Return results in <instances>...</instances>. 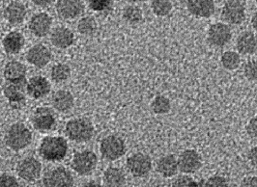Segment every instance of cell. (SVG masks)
Listing matches in <instances>:
<instances>
[{"instance_id": "6da1fadb", "label": "cell", "mask_w": 257, "mask_h": 187, "mask_svg": "<svg viewBox=\"0 0 257 187\" xmlns=\"http://www.w3.org/2000/svg\"><path fill=\"white\" fill-rule=\"evenodd\" d=\"M68 152V144L60 136H48L41 142L39 153L43 159L51 162H58L65 158Z\"/></svg>"}, {"instance_id": "7a4b0ae2", "label": "cell", "mask_w": 257, "mask_h": 187, "mask_svg": "<svg viewBox=\"0 0 257 187\" xmlns=\"http://www.w3.org/2000/svg\"><path fill=\"white\" fill-rule=\"evenodd\" d=\"M65 133L67 137L74 142L84 143L93 137L94 126L87 119H73L66 124Z\"/></svg>"}, {"instance_id": "3957f363", "label": "cell", "mask_w": 257, "mask_h": 187, "mask_svg": "<svg viewBox=\"0 0 257 187\" xmlns=\"http://www.w3.org/2000/svg\"><path fill=\"white\" fill-rule=\"evenodd\" d=\"M32 142V133L23 123L12 125L5 136V143L11 150H22L27 148Z\"/></svg>"}, {"instance_id": "277c9868", "label": "cell", "mask_w": 257, "mask_h": 187, "mask_svg": "<svg viewBox=\"0 0 257 187\" xmlns=\"http://www.w3.org/2000/svg\"><path fill=\"white\" fill-rule=\"evenodd\" d=\"M100 151L104 159L114 161L125 154L126 144L122 138L109 135L102 140L100 144Z\"/></svg>"}, {"instance_id": "5b68a950", "label": "cell", "mask_w": 257, "mask_h": 187, "mask_svg": "<svg viewBox=\"0 0 257 187\" xmlns=\"http://www.w3.org/2000/svg\"><path fill=\"white\" fill-rule=\"evenodd\" d=\"M97 155L91 150L77 152L72 159L73 170L80 175H89L97 167Z\"/></svg>"}, {"instance_id": "8992f818", "label": "cell", "mask_w": 257, "mask_h": 187, "mask_svg": "<svg viewBox=\"0 0 257 187\" xmlns=\"http://www.w3.org/2000/svg\"><path fill=\"white\" fill-rule=\"evenodd\" d=\"M221 19L229 25L243 24L245 20V8L241 0H228L221 10Z\"/></svg>"}, {"instance_id": "52a82bcc", "label": "cell", "mask_w": 257, "mask_h": 187, "mask_svg": "<svg viewBox=\"0 0 257 187\" xmlns=\"http://www.w3.org/2000/svg\"><path fill=\"white\" fill-rule=\"evenodd\" d=\"M127 168L134 176L144 177L150 173L152 169V160L149 155L142 152H137L128 156Z\"/></svg>"}, {"instance_id": "ba28073f", "label": "cell", "mask_w": 257, "mask_h": 187, "mask_svg": "<svg viewBox=\"0 0 257 187\" xmlns=\"http://www.w3.org/2000/svg\"><path fill=\"white\" fill-rule=\"evenodd\" d=\"M45 186L69 187L74 185V177L64 167H58L46 173L43 177Z\"/></svg>"}, {"instance_id": "9c48e42d", "label": "cell", "mask_w": 257, "mask_h": 187, "mask_svg": "<svg viewBox=\"0 0 257 187\" xmlns=\"http://www.w3.org/2000/svg\"><path fill=\"white\" fill-rule=\"evenodd\" d=\"M42 172V164L34 157H26L17 166L18 175L27 182L35 181Z\"/></svg>"}, {"instance_id": "30bf717a", "label": "cell", "mask_w": 257, "mask_h": 187, "mask_svg": "<svg viewBox=\"0 0 257 187\" xmlns=\"http://www.w3.org/2000/svg\"><path fill=\"white\" fill-rule=\"evenodd\" d=\"M232 38L231 28L225 24L218 23L211 25L208 31L209 43L217 48H222L227 45Z\"/></svg>"}, {"instance_id": "8fae6325", "label": "cell", "mask_w": 257, "mask_h": 187, "mask_svg": "<svg viewBox=\"0 0 257 187\" xmlns=\"http://www.w3.org/2000/svg\"><path fill=\"white\" fill-rule=\"evenodd\" d=\"M202 166L201 155L194 150H184L178 158L179 170L184 174H194Z\"/></svg>"}, {"instance_id": "7c38bea8", "label": "cell", "mask_w": 257, "mask_h": 187, "mask_svg": "<svg viewBox=\"0 0 257 187\" xmlns=\"http://www.w3.org/2000/svg\"><path fill=\"white\" fill-rule=\"evenodd\" d=\"M84 11L83 0H57L56 12L64 20H74Z\"/></svg>"}, {"instance_id": "4fadbf2b", "label": "cell", "mask_w": 257, "mask_h": 187, "mask_svg": "<svg viewBox=\"0 0 257 187\" xmlns=\"http://www.w3.org/2000/svg\"><path fill=\"white\" fill-rule=\"evenodd\" d=\"M26 60L32 66L42 69L52 60V52L50 49L42 44L35 45L26 53Z\"/></svg>"}, {"instance_id": "5bb4252c", "label": "cell", "mask_w": 257, "mask_h": 187, "mask_svg": "<svg viewBox=\"0 0 257 187\" xmlns=\"http://www.w3.org/2000/svg\"><path fill=\"white\" fill-rule=\"evenodd\" d=\"M55 122L54 114L48 107H39L32 116V125L41 132L50 131L54 127Z\"/></svg>"}, {"instance_id": "9a60e30c", "label": "cell", "mask_w": 257, "mask_h": 187, "mask_svg": "<svg viewBox=\"0 0 257 187\" xmlns=\"http://www.w3.org/2000/svg\"><path fill=\"white\" fill-rule=\"evenodd\" d=\"M52 17L47 13H39L35 14L30 22H29V30L30 32L36 36V37L42 38L47 36L52 28Z\"/></svg>"}, {"instance_id": "2e32d148", "label": "cell", "mask_w": 257, "mask_h": 187, "mask_svg": "<svg viewBox=\"0 0 257 187\" xmlns=\"http://www.w3.org/2000/svg\"><path fill=\"white\" fill-rule=\"evenodd\" d=\"M27 94L33 99H41L46 97L51 92V84L44 76H33L27 83Z\"/></svg>"}, {"instance_id": "e0dca14e", "label": "cell", "mask_w": 257, "mask_h": 187, "mask_svg": "<svg viewBox=\"0 0 257 187\" xmlns=\"http://www.w3.org/2000/svg\"><path fill=\"white\" fill-rule=\"evenodd\" d=\"M188 10L194 17L208 19L215 13L214 0H188Z\"/></svg>"}, {"instance_id": "ac0fdd59", "label": "cell", "mask_w": 257, "mask_h": 187, "mask_svg": "<svg viewBox=\"0 0 257 187\" xmlns=\"http://www.w3.org/2000/svg\"><path fill=\"white\" fill-rule=\"evenodd\" d=\"M26 14V6L23 3L19 1H12L4 10V18L10 25H21L25 22Z\"/></svg>"}, {"instance_id": "d6986e66", "label": "cell", "mask_w": 257, "mask_h": 187, "mask_svg": "<svg viewBox=\"0 0 257 187\" xmlns=\"http://www.w3.org/2000/svg\"><path fill=\"white\" fill-rule=\"evenodd\" d=\"M51 42L55 48L65 50L73 46L75 43V35L69 28L57 27L52 33Z\"/></svg>"}, {"instance_id": "ffe728a7", "label": "cell", "mask_w": 257, "mask_h": 187, "mask_svg": "<svg viewBox=\"0 0 257 187\" xmlns=\"http://www.w3.org/2000/svg\"><path fill=\"white\" fill-rule=\"evenodd\" d=\"M236 48L243 55H252L256 53V35L250 31H244L241 33L237 38Z\"/></svg>"}, {"instance_id": "44dd1931", "label": "cell", "mask_w": 257, "mask_h": 187, "mask_svg": "<svg viewBox=\"0 0 257 187\" xmlns=\"http://www.w3.org/2000/svg\"><path fill=\"white\" fill-rule=\"evenodd\" d=\"M52 104L53 108L58 112H69L75 104V100L69 91L59 90L53 94Z\"/></svg>"}, {"instance_id": "7402d4cb", "label": "cell", "mask_w": 257, "mask_h": 187, "mask_svg": "<svg viewBox=\"0 0 257 187\" xmlns=\"http://www.w3.org/2000/svg\"><path fill=\"white\" fill-rule=\"evenodd\" d=\"M157 172L164 177H172L176 175L179 171L178 167V160L176 159L175 155L173 154H167L163 157H161L156 167Z\"/></svg>"}, {"instance_id": "603a6c76", "label": "cell", "mask_w": 257, "mask_h": 187, "mask_svg": "<svg viewBox=\"0 0 257 187\" xmlns=\"http://www.w3.org/2000/svg\"><path fill=\"white\" fill-rule=\"evenodd\" d=\"M2 45L7 53L18 54L25 46V37L18 31H12L4 37Z\"/></svg>"}, {"instance_id": "cb8c5ba5", "label": "cell", "mask_w": 257, "mask_h": 187, "mask_svg": "<svg viewBox=\"0 0 257 187\" xmlns=\"http://www.w3.org/2000/svg\"><path fill=\"white\" fill-rule=\"evenodd\" d=\"M26 68L23 63L10 61L4 69V77L9 82H19L26 78Z\"/></svg>"}, {"instance_id": "d4e9b609", "label": "cell", "mask_w": 257, "mask_h": 187, "mask_svg": "<svg viewBox=\"0 0 257 187\" xmlns=\"http://www.w3.org/2000/svg\"><path fill=\"white\" fill-rule=\"evenodd\" d=\"M26 86L27 84L25 79L19 82H10V84L4 88V96L9 100V102L26 100L25 91L26 90Z\"/></svg>"}, {"instance_id": "484cf974", "label": "cell", "mask_w": 257, "mask_h": 187, "mask_svg": "<svg viewBox=\"0 0 257 187\" xmlns=\"http://www.w3.org/2000/svg\"><path fill=\"white\" fill-rule=\"evenodd\" d=\"M103 182L107 186H123L126 183V176L124 172L115 167L107 168L103 176Z\"/></svg>"}, {"instance_id": "4316f807", "label": "cell", "mask_w": 257, "mask_h": 187, "mask_svg": "<svg viewBox=\"0 0 257 187\" xmlns=\"http://www.w3.org/2000/svg\"><path fill=\"white\" fill-rule=\"evenodd\" d=\"M221 65L227 71H235L241 64V58L239 53L235 51H226L221 55Z\"/></svg>"}, {"instance_id": "83f0119b", "label": "cell", "mask_w": 257, "mask_h": 187, "mask_svg": "<svg viewBox=\"0 0 257 187\" xmlns=\"http://www.w3.org/2000/svg\"><path fill=\"white\" fill-rule=\"evenodd\" d=\"M77 30L81 35L91 36L97 30V23L92 17H84L77 24Z\"/></svg>"}, {"instance_id": "f1b7e54d", "label": "cell", "mask_w": 257, "mask_h": 187, "mask_svg": "<svg viewBox=\"0 0 257 187\" xmlns=\"http://www.w3.org/2000/svg\"><path fill=\"white\" fill-rule=\"evenodd\" d=\"M52 79L56 83L66 81L71 75V69L65 64H56L52 69Z\"/></svg>"}, {"instance_id": "f546056e", "label": "cell", "mask_w": 257, "mask_h": 187, "mask_svg": "<svg viewBox=\"0 0 257 187\" xmlns=\"http://www.w3.org/2000/svg\"><path fill=\"white\" fill-rule=\"evenodd\" d=\"M143 14L142 9L138 6L130 5L127 6L123 11V19L131 25L139 24L142 21Z\"/></svg>"}, {"instance_id": "4dcf8cb0", "label": "cell", "mask_w": 257, "mask_h": 187, "mask_svg": "<svg viewBox=\"0 0 257 187\" xmlns=\"http://www.w3.org/2000/svg\"><path fill=\"white\" fill-rule=\"evenodd\" d=\"M152 110L157 115H165L171 110L170 100L165 96H157L151 104Z\"/></svg>"}, {"instance_id": "1f68e13d", "label": "cell", "mask_w": 257, "mask_h": 187, "mask_svg": "<svg viewBox=\"0 0 257 187\" xmlns=\"http://www.w3.org/2000/svg\"><path fill=\"white\" fill-rule=\"evenodd\" d=\"M151 8L156 16L167 17L172 11V3L170 0H153Z\"/></svg>"}, {"instance_id": "d6a6232c", "label": "cell", "mask_w": 257, "mask_h": 187, "mask_svg": "<svg viewBox=\"0 0 257 187\" xmlns=\"http://www.w3.org/2000/svg\"><path fill=\"white\" fill-rule=\"evenodd\" d=\"M244 75L249 81L257 80V60H250L244 65Z\"/></svg>"}, {"instance_id": "836d02e7", "label": "cell", "mask_w": 257, "mask_h": 187, "mask_svg": "<svg viewBox=\"0 0 257 187\" xmlns=\"http://www.w3.org/2000/svg\"><path fill=\"white\" fill-rule=\"evenodd\" d=\"M111 0H89V7L95 12H103L110 7Z\"/></svg>"}, {"instance_id": "e575fe53", "label": "cell", "mask_w": 257, "mask_h": 187, "mask_svg": "<svg viewBox=\"0 0 257 187\" xmlns=\"http://www.w3.org/2000/svg\"><path fill=\"white\" fill-rule=\"evenodd\" d=\"M205 186H227L228 181L222 175H214L204 181Z\"/></svg>"}, {"instance_id": "d590c367", "label": "cell", "mask_w": 257, "mask_h": 187, "mask_svg": "<svg viewBox=\"0 0 257 187\" xmlns=\"http://www.w3.org/2000/svg\"><path fill=\"white\" fill-rule=\"evenodd\" d=\"M173 186H198V182L188 175H182L172 183Z\"/></svg>"}, {"instance_id": "8d00e7d4", "label": "cell", "mask_w": 257, "mask_h": 187, "mask_svg": "<svg viewBox=\"0 0 257 187\" xmlns=\"http://www.w3.org/2000/svg\"><path fill=\"white\" fill-rule=\"evenodd\" d=\"M20 186L18 180L15 176L8 174H3L0 175V187Z\"/></svg>"}, {"instance_id": "74e56055", "label": "cell", "mask_w": 257, "mask_h": 187, "mask_svg": "<svg viewBox=\"0 0 257 187\" xmlns=\"http://www.w3.org/2000/svg\"><path fill=\"white\" fill-rule=\"evenodd\" d=\"M246 132L251 138H257V116L249 120L246 125Z\"/></svg>"}, {"instance_id": "f35d334b", "label": "cell", "mask_w": 257, "mask_h": 187, "mask_svg": "<svg viewBox=\"0 0 257 187\" xmlns=\"http://www.w3.org/2000/svg\"><path fill=\"white\" fill-rule=\"evenodd\" d=\"M242 186H257V176H246L241 181Z\"/></svg>"}, {"instance_id": "ab89813d", "label": "cell", "mask_w": 257, "mask_h": 187, "mask_svg": "<svg viewBox=\"0 0 257 187\" xmlns=\"http://www.w3.org/2000/svg\"><path fill=\"white\" fill-rule=\"evenodd\" d=\"M248 160L250 164L257 169V146L253 147L248 152Z\"/></svg>"}, {"instance_id": "60d3db41", "label": "cell", "mask_w": 257, "mask_h": 187, "mask_svg": "<svg viewBox=\"0 0 257 187\" xmlns=\"http://www.w3.org/2000/svg\"><path fill=\"white\" fill-rule=\"evenodd\" d=\"M32 2H33L36 6L44 8V7L50 6L52 2H53V0H32Z\"/></svg>"}, {"instance_id": "b9f144b4", "label": "cell", "mask_w": 257, "mask_h": 187, "mask_svg": "<svg viewBox=\"0 0 257 187\" xmlns=\"http://www.w3.org/2000/svg\"><path fill=\"white\" fill-rule=\"evenodd\" d=\"M251 25H252V28L254 29V31L257 33V12L251 18Z\"/></svg>"}, {"instance_id": "7bdbcfd3", "label": "cell", "mask_w": 257, "mask_h": 187, "mask_svg": "<svg viewBox=\"0 0 257 187\" xmlns=\"http://www.w3.org/2000/svg\"><path fill=\"white\" fill-rule=\"evenodd\" d=\"M84 186H99L98 183H96L95 181H90V182H87L84 184Z\"/></svg>"}, {"instance_id": "ee69618b", "label": "cell", "mask_w": 257, "mask_h": 187, "mask_svg": "<svg viewBox=\"0 0 257 187\" xmlns=\"http://www.w3.org/2000/svg\"><path fill=\"white\" fill-rule=\"evenodd\" d=\"M128 2H131V3H139V2H142L143 0H127Z\"/></svg>"}, {"instance_id": "f6af8a7d", "label": "cell", "mask_w": 257, "mask_h": 187, "mask_svg": "<svg viewBox=\"0 0 257 187\" xmlns=\"http://www.w3.org/2000/svg\"><path fill=\"white\" fill-rule=\"evenodd\" d=\"M1 4H2V0H0V6H1Z\"/></svg>"}, {"instance_id": "bcb514c9", "label": "cell", "mask_w": 257, "mask_h": 187, "mask_svg": "<svg viewBox=\"0 0 257 187\" xmlns=\"http://www.w3.org/2000/svg\"><path fill=\"white\" fill-rule=\"evenodd\" d=\"M0 95H1V88H0Z\"/></svg>"}]
</instances>
